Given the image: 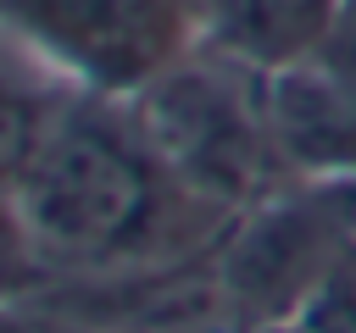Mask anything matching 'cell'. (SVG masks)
I'll use <instances>...</instances> for the list:
<instances>
[{
    "instance_id": "1",
    "label": "cell",
    "mask_w": 356,
    "mask_h": 333,
    "mask_svg": "<svg viewBox=\"0 0 356 333\" xmlns=\"http://www.w3.org/2000/svg\"><path fill=\"white\" fill-rule=\"evenodd\" d=\"M222 205L200 200L145 139L128 100L67 89L17 189V228L44 278H134L189 255Z\"/></svg>"
},
{
    "instance_id": "2",
    "label": "cell",
    "mask_w": 356,
    "mask_h": 333,
    "mask_svg": "<svg viewBox=\"0 0 356 333\" xmlns=\"http://www.w3.org/2000/svg\"><path fill=\"white\" fill-rule=\"evenodd\" d=\"M0 39L61 89L134 100L200 39V0H0Z\"/></svg>"
},
{
    "instance_id": "3",
    "label": "cell",
    "mask_w": 356,
    "mask_h": 333,
    "mask_svg": "<svg viewBox=\"0 0 356 333\" xmlns=\"http://www.w3.org/2000/svg\"><path fill=\"white\" fill-rule=\"evenodd\" d=\"M239 67L211 56V61H178L156 83H145L128 105L156 144V155L211 205L239 216L245 205L261 200L267 189V161H273V128H267V100L256 105L245 83L234 78Z\"/></svg>"
},
{
    "instance_id": "4",
    "label": "cell",
    "mask_w": 356,
    "mask_h": 333,
    "mask_svg": "<svg viewBox=\"0 0 356 333\" xmlns=\"http://www.w3.org/2000/svg\"><path fill=\"white\" fill-rule=\"evenodd\" d=\"M345 255L356 250L345 239V216L334 211V200H256V211L222 244L217 294L239 311V322L250 316V327L295 322Z\"/></svg>"
},
{
    "instance_id": "5",
    "label": "cell",
    "mask_w": 356,
    "mask_h": 333,
    "mask_svg": "<svg viewBox=\"0 0 356 333\" xmlns=\"http://www.w3.org/2000/svg\"><path fill=\"white\" fill-rule=\"evenodd\" d=\"M339 22V0H200V44L245 72L312 61Z\"/></svg>"
},
{
    "instance_id": "6",
    "label": "cell",
    "mask_w": 356,
    "mask_h": 333,
    "mask_svg": "<svg viewBox=\"0 0 356 333\" xmlns=\"http://www.w3.org/2000/svg\"><path fill=\"white\" fill-rule=\"evenodd\" d=\"M267 128L284 161L306 172H350L356 166V83L345 72H317L312 61L273 72Z\"/></svg>"
},
{
    "instance_id": "7",
    "label": "cell",
    "mask_w": 356,
    "mask_h": 333,
    "mask_svg": "<svg viewBox=\"0 0 356 333\" xmlns=\"http://www.w3.org/2000/svg\"><path fill=\"white\" fill-rule=\"evenodd\" d=\"M61 83L44 78L28 56H17L0 39V272H28L33 283L44 278V266L33 261L22 228H17V189L44 144V128L61 105Z\"/></svg>"
},
{
    "instance_id": "8",
    "label": "cell",
    "mask_w": 356,
    "mask_h": 333,
    "mask_svg": "<svg viewBox=\"0 0 356 333\" xmlns=\"http://www.w3.org/2000/svg\"><path fill=\"white\" fill-rule=\"evenodd\" d=\"M295 333H356V255L334 266V278L306 300L295 316Z\"/></svg>"
}]
</instances>
